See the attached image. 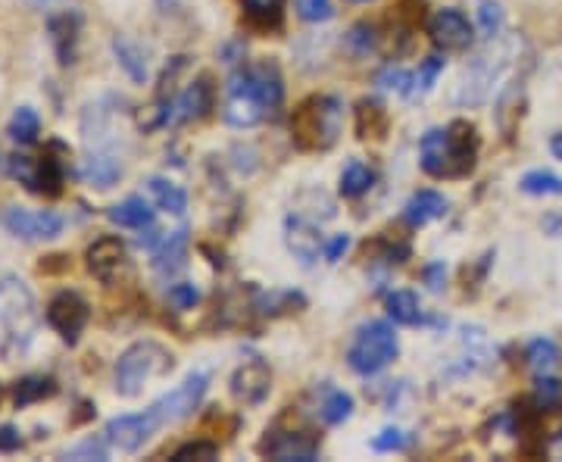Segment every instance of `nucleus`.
Listing matches in <instances>:
<instances>
[{
  "label": "nucleus",
  "instance_id": "nucleus-1",
  "mask_svg": "<svg viewBox=\"0 0 562 462\" xmlns=\"http://www.w3.org/2000/svg\"><path fill=\"white\" fill-rule=\"evenodd\" d=\"M478 138L469 122L431 128L419 141V163L431 178H466L475 169Z\"/></svg>",
  "mask_w": 562,
  "mask_h": 462
},
{
  "label": "nucleus",
  "instance_id": "nucleus-2",
  "mask_svg": "<svg viewBox=\"0 0 562 462\" xmlns=\"http://www.w3.org/2000/svg\"><path fill=\"white\" fill-rule=\"evenodd\" d=\"M522 44H525L522 35H497V38H491L488 47H484L481 54L466 66L463 79H459V85L453 91V104L456 107H478V104H484V100L494 94L497 82L519 60Z\"/></svg>",
  "mask_w": 562,
  "mask_h": 462
},
{
  "label": "nucleus",
  "instance_id": "nucleus-3",
  "mask_svg": "<svg viewBox=\"0 0 562 462\" xmlns=\"http://www.w3.org/2000/svg\"><path fill=\"white\" fill-rule=\"evenodd\" d=\"M400 353L397 331L388 319H372L356 328L353 344L347 350V366L356 375H378L388 369Z\"/></svg>",
  "mask_w": 562,
  "mask_h": 462
},
{
  "label": "nucleus",
  "instance_id": "nucleus-4",
  "mask_svg": "<svg viewBox=\"0 0 562 462\" xmlns=\"http://www.w3.org/2000/svg\"><path fill=\"white\" fill-rule=\"evenodd\" d=\"M341 100L338 97H310L306 104H300V110L291 119L294 128V141L303 150H328L341 135Z\"/></svg>",
  "mask_w": 562,
  "mask_h": 462
},
{
  "label": "nucleus",
  "instance_id": "nucleus-5",
  "mask_svg": "<svg viewBox=\"0 0 562 462\" xmlns=\"http://www.w3.org/2000/svg\"><path fill=\"white\" fill-rule=\"evenodd\" d=\"M166 369H172V353L160 347L157 341H138L119 356L116 372H113L116 391L122 397H138L144 391V384L150 378L163 375Z\"/></svg>",
  "mask_w": 562,
  "mask_h": 462
},
{
  "label": "nucleus",
  "instance_id": "nucleus-6",
  "mask_svg": "<svg viewBox=\"0 0 562 462\" xmlns=\"http://www.w3.org/2000/svg\"><path fill=\"white\" fill-rule=\"evenodd\" d=\"M0 325L10 331V338H32L38 325V306L32 288L22 278H0Z\"/></svg>",
  "mask_w": 562,
  "mask_h": 462
},
{
  "label": "nucleus",
  "instance_id": "nucleus-7",
  "mask_svg": "<svg viewBox=\"0 0 562 462\" xmlns=\"http://www.w3.org/2000/svg\"><path fill=\"white\" fill-rule=\"evenodd\" d=\"M207 388H210V375L207 372H191L175 391H169L166 397H160L157 403H153L150 413L160 419V425L182 422L200 406V400L207 397Z\"/></svg>",
  "mask_w": 562,
  "mask_h": 462
},
{
  "label": "nucleus",
  "instance_id": "nucleus-8",
  "mask_svg": "<svg viewBox=\"0 0 562 462\" xmlns=\"http://www.w3.org/2000/svg\"><path fill=\"white\" fill-rule=\"evenodd\" d=\"M228 91L257 97L266 110H272V107L281 104V97H285V82H281V75L272 63H250V66H241L232 75Z\"/></svg>",
  "mask_w": 562,
  "mask_h": 462
},
{
  "label": "nucleus",
  "instance_id": "nucleus-9",
  "mask_svg": "<svg viewBox=\"0 0 562 462\" xmlns=\"http://www.w3.org/2000/svg\"><path fill=\"white\" fill-rule=\"evenodd\" d=\"M88 319H91V306L75 291H60L47 303V325L54 328L66 344L79 341Z\"/></svg>",
  "mask_w": 562,
  "mask_h": 462
},
{
  "label": "nucleus",
  "instance_id": "nucleus-10",
  "mask_svg": "<svg viewBox=\"0 0 562 462\" xmlns=\"http://www.w3.org/2000/svg\"><path fill=\"white\" fill-rule=\"evenodd\" d=\"M213 110V85L210 79L203 75V79L191 82L182 94L169 97V104H163L157 125H178V122H191V119H203Z\"/></svg>",
  "mask_w": 562,
  "mask_h": 462
},
{
  "label": "nucleus",
  "instance_id": "nucleus-11",
  "mask_svg": "<svg viewBox=\"0 0 562 462\" xmlns=\"http://www.w3.org/2000/svg\"><path fill=\"white\" fill-rule=\"evenodd\" d=\"M157 428H163L160 419L147 409V413H132V416L110 419L107 428H104V438H107L110 447H116L122 453H135L153 438V434H157Z\"/></svg>",
  "mask_w": 562,
  "mask_h": 462
},
{
  "label": "nucleus",
  "instance_id": "nucleus-12",
  "mask_svg": "<svg viewBox=\"0 0 562 462\" xmlns=\"http://www.w3.org/2000/svg\"><path fill=\"white\" fill-rule=\"evenodd\" d=\"M4 228L10 235L22 241H50L63 231V219L50 210H25V207H10L4 213Z\"/></svg>",
  "mask_w": 562,
  "mask_h": 462
},
{
  "label": "nucleus",
  "instance_id": "nucleus-13",
  "mask_svg": "<svg viewBox=\"0 0 562 462\" xmlns=\"http://www.w3.org/2000/svg\"><path fill=\"white\" fill-rule=\"evenodd\" d=\"M428 35L434 47H441L444 54L447 50H469L475 41L472 22L466 19V13H459L453 7H444L428 19Z\"/></svg>",
  "mask_w": 562,
  "mask_h": 462
},
{
  "label": "nucleus",
  "instance_id": "nucleus-14",
  "mask_svg": "<svg viewBox=\"0 0 562 462\" xmlns=\"http://www.w3.org/2000/svg\"><path fill=\"white\" fill-rule=\"evenodd\" d=\"M272 391V372L260 356L241 363L232 375V397L244 406H260Z\"/></svg>",
  "mask_w": 562,
  "mask_h": 462
},
{
  "label": "nucleus",
  "instance_id": "nucleus-15",
  "mask_svg": "<svg viewBox=\"0 0 562 462\" xmlns=\"http://www.w3.org/2000/svg\"><path fill=\"white\" fill-rule=\"evenodd\" d=\"M88 272L94 278H100L104 285H113V281L129 269V250H125V244L119 238H97L88 253Z\"/></svg>",
  "mask_w": 562,
  "mask_h": 462
},
{
  "label": "nucleus",
  "instance_id": "nucleus-16",
  "mask_svg": "<svg viewBox=\"0 0 562 462\" xmlns=\"http://www.w3.org/2000/svg\"><path fill=\"white\" fill-rule=\"evenodd\" d=\"M285 241H288V250L297 256L303 266H313L319 260L322 247H325L319 228L303 213H294V216L285 219Z\"/></svg>",
  "mask_w": 562,
  "mask_h": 462
},
{
  "label": "nucleus",
  "instance_id": "nucleus-17",
  "mask_svg": "<svg viewBox=\"0 0 562 462\" xmlns=\"http://www.w3.org/2000/svg\"><path fill=\"white\" fill-rule=\"evenodd\" d=\"M263 453H269L278 462H313L319 456V438L306 431H288L275 434L272 441L263 444Z\"/></svg>",
  "mask_w": 562,
  "mask_h": 462
},
{
  "label": "nucleus",
  "instance_id": "nucleus-18",
  "mask_svg": "<svg viewBox=\"0 0 562 462\" xmlns=\"http://www.w3.org/2000/svg\"><path fill=\"white\" fill-rule=\"evenodd\" d=\"M188 263V228H178L172 235H163L153 247V269L160 275L182 272Z\"/></svg>",
  "mask_w": 562,
  "mask_h": 462
},
{
  "label": "nucleus",
  "instance_id": "nucleus-19",
  "mask_svg": "<svg viewBox=\"0 0 562 462\" xmlns=\"http://www.w3.org/2000/svg\"><path fill=\"white\" fill-rule=\"evenodd\" d=\"M82 178L91 185V188H97V191H107V188H113L119 178H122V163L113 157L110 150H91L88 157L82 160Z\"/></svg>",
  "mask_w": 562,
  "mask_h": 462
},
{
  "label": "nucleus",
  "instance_id": "nucleus-20",
  "mask_svg": "<svg viewBox=\"0 0 562 462\" xmlns=\"http://www.w3.org/2000/svg\"><path fill=\"white\" fill-rule=\"evenodd\" d=\"M441 216H447V197L438 194V191H431V188L416 191L403 207V219H406V225H413V228H422V225L441 219Z\"/></svg>",
  "mask_w": 562,
  "mask_h": 462
},
{
  "label": "nucleus",
  "instance_id": "nucleus-21",
  "mask_svg": "<svg viewBox=\"0 0 562 462\" xmlns=\"http://www.w3.org/2000/svg\"><path fill=\"white\" fill-rule=\"evenodd\" d=\"M50 41H54L57 60L63 66L75 63V44H79V16H75V13L50 16Z\"/></svg>",
  "mask_w": 562,
  "mask_h": 462
},
{
  "label": "nucleus",
  "instance_id": "nucleus-22",
  "mask_svg": "<svg viewBox=\"0 0 562 462\" xmlns=\"http://www.w3.org/2000/svg\"><path fill=\"white\" fill-rule=\"evenodd\" d=\"M107 216L119 228H135V231L153 228V210H150V203L144 197H125L122 203H116Z\"/></svg>",
  "mask_w": 562,
  "mask_h": 462
},
{
  "label": "nucleus",
  "instance_id": "nucleus-23",
  "mask_svg": "<svg viewBox=\"0 0 562 462\" xmlns=\"http://www.w3.org/2000/svg\"><path fill=\"white\" fill-rule=\"evenodd\" d=\"M263 116H266V107L260 104L257 97H250V94L232 91V97H228V104H225V122L228 125L250 128V125H257Z\"/></svg>",
  "mask_w": 562,
  "mask_h": 462
},
{
  "label": "nucleus",
  "instance_id": "nucleus-24",
  "mask_svg": "<svg viewBox=\"0 0 562 462\" xmlns=\"http://www.w3.org/2000/svg\"><path fill=\"white\" fill-rule=\"evenodd\" d=\"M147 188H150V194H153V200H157L160 210H166V213H172V216H182V213L188 210V194H185V188L175 185V182H169V178L153 175V178H147Z\"/></svg>",
  "mask_w": 562,
  "mask_h": 462
},
{
  "label": "nucleus",
  "instance_id": "nucleus-25",
  "mask_svg": "<svg viewBox=\"0 0 562 462\" xmlns=\"http://www.w3.org/2000/svg\"><path fill=\"white\" fill-rule=\"evenodd\" d=\"M113 54L119 60V66L132 75L135 82H147V57H144V47L135 44L132 38L116 35L113 38Z\"/></svg>",
  "mask_w": 562,
  "mask_h": 462
},
{
  "label": "nucleus",
  "instance_id": "nucleus-26",
  "mask_svg": "<svg viewBox=\"0 0 562 462\" xmlns=\"http://www.w3.org/2000/svg\"><path fill=\"white\" fill-rule=\"evenodd\" d=\"M385 132H388V110L378 100H363L356 107V135L366 141V138H381Z\"/></svg>",
  "mask_w": 562,
  "mask_h": 462
},
{
  "label": "nucleus",
  "instance_id": "nucleus-27",
  "mask_svg": "<svg viewBox=\"0 0 562 462\" xmlns=\"http://www.w3.org/2000/svg\"><path fill=\"white\" fill-rule=\"evenodd\" d=\"M385 303H388L391 322H397V325H419L425 319L422 303L413 291H391Z\"/></svg>",
  "mask_w": 562,
  "mask_h": 462
},
{
  "label": "nucleus",
  "instance_id": "nucleus-28",
  "mask_svg": "<svg viewBox=\"0 0 562 462\" xmlns=\"http://www.w3.org/2000/svg\"><path fill=\"white\" fill-rule=\"evenodd\" d=\"M372 185H375V172H372L366 163L353 160V163H347V169L341 172V185H338V188H341V194H344L347 200H356V197L369 194Z\"/></svg>",
  "mask_w": 562,
  "mask_h": 462
},
{
  "label": "nucleus",
  "instance_id": "nucleus-29",
  "mask_svg": "<svg viewBox=\"0 0 562 462\" xmlns=\"http://www.w3.org/2000/svg\"><path fill=\"white\" fill-rule=\"evenodd\" d=\"M519 188L531 197H559L562 194V178L550 169H531L519 178Z\"/></svg>",
  "mask_w": 562,
  "mask_h": 462
},
{
  "label": "nucleus",
  "instance_id": "nucleus-30",
  "mask_svg": "<svg viewBox=\"0 0 562 462\" xmlns=\"http://www.w3.org/2000/svg\"><path fill=\"white\" fill-rule=\"evenodd\" d=\"M7 132H10V138H13L16 144L29 147V144H35L38 135H41V116H38L32 107H19V110L13 113V119H10Z\"/></svg>",
  "mask_w": 562,
  "mask_h": 462
},
{
  "label": "nucleus",
  "instance_id": "nucleus-31",
  "mask_svg": "<svg viewBox=\"0 0 562 462\" xmlns=\"http://www.w3.org/2000/svg\"><path fill=\"white\" fill-rule=\"evenodd\" d=\"M559 359H562V353L550 338H538V341L528 344V366H531L534 375H553Z\"/></svg>",
  "mask_w": 562,
  "mask_h": 462
},
{
  "label": "nucleus",
  "instance_id": "nucleus-32",
  "mask_svg": "<svg viewBox=\"0 0 562 462\" xmlns=\"http://www.w3.org/2000/svg\"><path fill=\"white\" fill-rule=\"evenodd\" d=\"M441 72H444V57H438V54L428 57V60L413 72V85H410V94H406V97H410V100L425 97V94L434 88V82L441 79Z\"/></svg>",
  "mask_w": 562,
  "mask_h": 462
},
{
  "label": "nucleus",
  "instance_id": "nucleus-33",
  "mask_svg": "<svg viewBox=\"0 0 562 462\" xmlns=\"http://www.w3.org/2000/svg\"><path fill=\"white\" fill-rule=\"evenodd\" d=\"M344 44L353 57H369L375 54V47H378V32H375V25L369 22H356L353 29L344 35Z\"/></svg>",
  "mask_w": 562,
  "mask_h": 462
},
{
  "label": "nucleus",
  "instance_id": "nucleus-34",
  "mask_svg": "<svg viewBox=\"0 0 562 462\" xmlns=\"http://www.w3.org/2000/svg\"><path fill=\"white\" fill-rule=\"evenodd\" d=\"M57 394V384L54 378H41V375H29L16 384V403L25 406V403H35V400H44V397H54Z\"/></svg>",
  "mask_w": 562,
  "mask_h": 462
},
{
  "label": "nucleus",
  "instance_id": "nucleus-35",
  "mask_svg": "<svg viewBox=\"0 0 562 462\" xmlns=\"http://www.w3.org/2000/svg\"><path fill=\"white\" fill-rule=\"evenodd\" d=\"M353 416V397L347 391H328L322 400V419L328 425H344Z\"/></svg>",
  "mask_w": 562,
  "mask_h": 462
},
{
  "label": "nucleus",
  "instance_id": "nucleus-36",
  "mask_svg": "<svg viewBox=\"0 0 562 462\" xmlns=\"http://www.w3.org/2000/svg\"><path fill=\"white\" fill-rule=\"evenodd\" d=\"M503 7L497 4V0H481L478 4V29H481V38H497L503 32Z\"/></svg>",
  "mask_w": 562,
  "mask_h": 462
},
{
  "label": "nucleus",
  "instance_id": "nucleus-37",
  "mask_svg": "<svg viewBox=\"0 0 562 462\" xmlns=\"http://www.w3.org/2000/svg\"><path fill=\"white\" fill-rule=\"evenodd\" d=\"M534 403L541 409L559 406L562 403V381L553 375H538V381H534Z\"/></svg>",
  "mask_w": 562,
  "mask_h": 462
},
{
  "label": "nucleus",
  "instance_id": "nucleus-38",
  "mask_svg": "<svg viewBox=\"0 0 562 462\" xmlns=\"http://www.w3.org/2000/svg\"><path fill=\"white\" fill-rule=\"evenodd\" d=\"M297 16L303 22H328L335 19V4L331 0H297Z\"/></svg>",
  "mask_w": 562,
  "mask_h": 462
},
{
  "label": "nucleus",
  "instance_id": "nucleus-39",
  "mask_svg": "<svg viewBox=\"0 0 562 462\" xmlns=\"http://www.w3.org/2000/svg\"><path fill=\"white\" fill-rule=\"evenodd\" d=\"M241 4H244L247 16H250L253 22L269 25V22H278V19H281V0H241Z\"/></svg>",
  "mask_w": 562,
  "mask_h": 462
},
{
  "label": "nucleus",
  "instance_id": "nucleus-40",
  "mask_svg": "<svg viewBox=\"0 0 562 462\" xmlns=\"http://www.w3.org/2000/svg\"><path fill=\"white\" fill-rule=\"evenodd\" d=\"M406 447H410V434L400 431V428H385L372 438L375 453H397V450H406Z\"/></svg>",
  "mask_w": 562,
  "mask_h": 462
},
{
  "label": "nucleus",
  "instance_id": "nucleus-41",
  "mask_svg": "<svg viewBox=\"0 0 562 462\" xmlns=\"http://www.w3.org/2000/svg\"><path fill=\"white\" fill-rule=\"evenodd\" d=\"M378 85L385 91H397V94H410V85H413V72L410 69H400V66H388L385 72L378 75Z\"/></svg>",
  "mask_w": 562,
  "mask_h": 462
},
{
  "label": "nucleus",
  "instance_id": "nucleus-42",
  "mask_svg": "<svg viewBox=\"0 0 562 462\" xmlns=\"http://www.w3.org/2000/svg\"><path fill=\"white\" fill-rule=\"evenodd\" d=\"M219 456V444H213V441H188V444H182L175 453H172V459L175 462H185V459H216Z\"/></svg>",
  "mask_w": 562,
  "mask_h": 462
},
{
  "label": "nucleus",
  "instance_id": "nucleus-43",
  "mask_svg": "<svg viewBox=\"0 0 562 462\" xmlns=\"http://www.w3.org/2000/svg\"><path fill=\"white\" fill-rule=\"evenodd\" d=\"M197 300H200V291H197V285H188V281L169 288V303L175 306V310H194Z\"/></svg>",
  "mask_w": 562,
  "mask_h": 462
},
{
  "label": "nucleus",
  "instance_id": "nucleus-44",
  "mask_svg": "<svg viewBox=\"0 0 562 462\" xmlns=\"http://www.w3.org/2000/svg\"><path fill=\"white\" fill-rule=\"evenodd\" d=\"M66 459H97V462H104L107 459V438L104 441H94V438L82 441L79 447L66 450Z\"/></svg>",
  "mask_w": 562,
  "mask_h": 462
},
{
  "label": "nucleus",
  "instance_id": "nucleus-45",
  "mask_svg": "<svg viewBox=\"0 0 562 462\" xmlns=\"http://www.w3.org/2000/svg\"><path fill=\"white\" fill-rule=\"evenodd\" d=\"M22 447V434L13 425H0V453H16Z\"/></svg>",
  "mask_w": 562,
  "mask_h": 462
},
{
  "label": "nucleus",
  "instance_id": "nucleus-46",
  "mask_svg": "<svg viewBox=\"0 0 562 462\" xmlns=\"http://www.w3.org/2000/svg\"><path fill=\"white\" fill-rule=\"evenodd\" d=\"M347 247H350V235H335V238H331L322 250H325V260L328 263H338L341 260V256L347 253Z\"/></svg>",
  "mask_w": 562,
  "mask_h": 462
},
{
  "label": "nucleus",
  "instance_id": "nucleus-47",
  "mask_svg": "<svg viewBox=\"0 0 562 462\" xmlns=\"http://www.w3.org/2000/svg\"><path fill=\"white\" fill-rule=\"evenodd\" d=\"M444 275H447V272H444V266H441V263H431V266L425 269L428 288H431V291H441V288H444Z\"/></svg>",
  "mask_w": 562,
  "mask_h": 462
},
{
  "label": "nucleus",
  "instance_id": "nucleus-48",
  "mask_svg": "<svg viewBox=\"0 0 562 462\" xmlns=\"http://www.w3.org/2000/svg\"><path fill=\"white\" fill-rule=\"evenodd\" d=\"M25 4H29L32 10H57V7H63L66 4V0H25Z\"/></svg>",
  "mask_w": 562,
  "mask_h": 462
},
{
  "label": "nucleus",
  "instance_id": "nucleus-49",
  "mask_svg": "<svg viewBox=\"0 0 562 462\" xmlns=\"http://www.w3.org/2000/svg\"><path fill=\"white\" fill-rule=\"evenodd\" d=\"M550 150H553V157H556V160H562V132L550 138Z\"/></svg>",
  "mask_w": 562,
  "mask_h": 462
},
{
  "label": "nucleus",
  "instance_id": "nucleus-50",
  "mask_svg": "<svg viewBox=\"0 0 562 462\" xmlns=\"http://www.w3.org/2000/svg\"><path fill=\"white\" fill-rule=\"evenodd\" d=\"M547 225H550L553 231H559V225H562V219H559V216H553V219H547Z\"/></svg>",
  "mask_w": 562,
  "mask_h": 462
},
{
  "label": "nucleus",
  "instance_id": "nucleus-51",
  "mask_svg": "<svg viewBox=\"0 0 562 462\" xmlns=\"http://www.w3.org/2000/svg\"><path fill=\"white\" fill-rule=\"evenodd\" d=\"M347 4H369V0H347Z\"/></svg>",
  "mask_w": 562,
  "mask_h": 462
}]
</instances>
